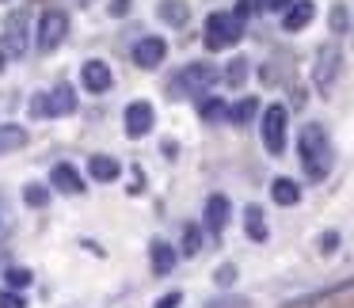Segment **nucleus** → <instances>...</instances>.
Here are the masks:
<instances>
[{"label":"nucleus","mask_w":354,"mask_h":308,"mask_svg":"<svg viewBox=\"0 0 354 308\" xmlns=\"http://www.w3.org/2000/svg\"><path fill=\"white\" fill-rule=\"evenodd\" d=\"M297 160H301V168H305V175L313 179V183L328 179L331 164H335V148H331V137H328V130H324L320 122L301 126V133H297Z\"/></svg>","instance_id":"f257e3e1"},{"label":"nucleus","mask_w":354,"mask_h":308,"mask_svg":"<svg viewBox=\"0 0 354 308\" xmlns=\"http://www.w3.org/2000/svg\"><path fill=\"white\" fill-rule=\"evenodd\" d=\"M217 77H221V73H217L214 65H206V61L183 65V69H179V77L168 84V95H171V99H187V95H202V92H209V88L217 84Z\"/></svg>","instance_id":"f03ea898"},{"label":"nucleus","mask_w":354,"mask_h":308,"mask_svg":"<svg viewBox=\"0 0 354 308\" xmlns=\"http://www.w3.org/2000/svg\"><path fill=\"white\" fill-rule=\"evenodd\" d=\"M244 39V19H236L232 12H214V16L206 19V50L214 54V50H229L236 46V42Z\"/></svg>","instance_id":"7ed1b4c3"},{"label":"nucleus","mask_w":354,"mask_h":308,"mask_svg":"<svg viewBox=\"0 0 354 308\" xmlns=\"http://www.w3.org/2000/svg\"><path fill=\"white\" fill-rule=\"evenodd\" d=\"M339 73H343V50H339V42H324V46L316 50V61H313V84H316V92L331 95Z\"/></svg>","instance_id":"20e7f679"},{"label":"nucleus","mask_w":354,"mask_h":308,"mask_svg":"<svg viewBox=\"0 0 354 308\" xmlns=\"http://www.w3.org/2000/svg\"><path fill=\"white\" fill-rule=\"evenodd\" d=\"M286 126H290V110H286L282 103H270L259 115V137H263V148H267L270 156L286 153Z\"/></svg>","instance_id":"39448f33"},{"label":"nucleus","mask_w":354,"mask_h":308,"mask_svg":"<svg viewBox=\"0 0 354 308\" xmlns=\"http://www.w3.org/2000/svg\"><path fill=\"white\" fill-rule=\"evenodd\" d=\"M65 35H69V16H65L62 8H46V12H42V19H39V39H35L42 54H54V50L65 42Z\"/></svg>","instance_id":"423d86ee"},{"label":"nucleus","mask_w":354,"mask_h":308,"mask_svg":"<svg viewBox=\"0 0 354 308\" xmlns=\"http://www.w3.org/2000/svg\"><path fill=\"white\" fill-rule=\"evenodd\" d=\"M153 122H156V110H153L149 99H133L130 107H126V115H122V126H126V137L130 141H141L149 130H153Z\"/></svg>","instance_id":"0eeeda50"},{"label":"nucleus","mask_w":354,"mask_h":308,"mask_svg":"<svg viewBox=\"0 0 354 308\" xmlns=\"http://www.w3.org/2000/svg\"><path fill=\"white\" fill-rule=\"evenodd\" d=\"M130 57H133L138 69H156V65H164V57H168V42H164L160 35H145L141 42H133Z\"/></svg>","instance_id":"6e6552de"},{"label":"nucleus","mask_w":354,"mask_h":308,"mask_svg":"<svg viewBox=\"0 0 354 308\" xmlns=\"http://www.w3.org/2000/svg\"><path fill=\"white\" fill-rule=\"evenodd\" d=\"M80 84H84L88 95H103L111 92V84H115V77H111V65L100 61V57H92V61L80 65Z\"/></svg>","instance_id":"1a4fd4ad"},{"label":"nucleus","mask_w":354,"mask_h":308,"mask_svg":"<svg viewBox=\"0 0 354 308\" xmlns=\"http://www.w3.org/2000/svg\"><path fill=\"white\" fill-rule=\"evenodd\" d=\"M202 221H206V229L214 232V236H221L232 221V202L225 198V194H209L206 206H202Z\"/></svg>","instance_id":"9d476101"},{"label":"nucleus","mask_w":354,"mask_h":308,"mask_svg":"<svg viewBox=\"0 0 354 308\" xmlns=\"http://www.w3.org/2000/svg\"><path fill=\"white\" fill-rule=\"evenodd\" d=\"M0 46L8 50V57H24L27 54V16L24 12H16V16L8 19V27H4V35H0Z\"/></svg>","instance_id":"9b49d317"},{"label":"nucleus","mask_w":354,"mask_h":308,"mask_svg":"<svg viewBox=\"0 0 354 308\" xmlns=\"http://www.w3.org/2000/svg\"><path fill=\"white\" fill-rule=\"evenodd\" d=\"M313 19H316V4H313V0H293L290 8L282 12V27H286L290 35L305 31V27L313 23Z\"/></svg>","instance_id":"f8f14e48"},{"label":"nucleus","mask_w":354,"mask_h":308,"mask_svg":"<svg viewBox=\"0 0 354 308\" xmlns=\"http://www.w3.org/2000/svg\"><path fill=\"white\" fill-rule=\"evenodd\" d=\"M50 186L62 194H84V179H80V171L73 164H54L50 168Z\"/></svg>","instance_id":"ddd939ff"},{"label":"nucleus","mask_w":354,"mask_h":308,"mask_svg":"<svg viewBox=\"0 0 354 308\" xmlns=\"http://www.w3.org/2000/svg\"><path fill=\"white\" fill-rule=\"evenodd\" d=\"M88 175H92L95 183H115V179L122 175V164H118V156L95 153V156H88Z\"/></svg>","instance_id":"4468645a"},{"label":"nucleus","mask_w":354,"mask_h":308,"mask_svg":"<svg viewBox=\"0 0 354 308\" xmlns=\"http://www.w3.org/2000/svg\"><path fill=\"white\" fill-rule=\"evenodd\" d=\"M149 259H153V270H156V274H168V270L176 267L179 251L168 244V240H153V244H149Z\"/></svg>","instance_id":"2eb2a0df"},{"label":"nucleus","mask_w":354,"mask_h":308,"mask_svg":"<svg viewBox=\"0 0 354 308\" xmlns=\"http://www.w3.org/2000/svg\"><path fill=\"white\" fill-rule=\"evenodd\" d=\"M27 145V126L19 122H0V156L16 153V148Z\"/></svg>","instance_id":"dca6fc26"},{"label":"nucleus","mask_w":354,"mask_h":308,"mask_svg":"<svg viewBox=\"0 0 354 308\" xmlns=\"http://www.w3.org/2000/svg\"><path fill=\"white\" fill-rule=\"evenodd\" d=\"M156 16H160L168 27H187L191 8H187V0H160V4H156Z\"/></svg>","instance_id":"f3484780"},{"label":"nucleus","mask_w":354,"mask_h":308,"mask_svg":"<svg viewBox=\"0 0 354 308\" xmlns=\"http://www.w3.org/2000/svg\"><path fill=\"white\" fill-rule=\"evenodd\" d=\"M244 232H248V240H255V244H263V240L270 236L267 217H263V206H248L244 209Z\"/></svg>","instance_id":"a211bd4d"},{"label":"nucleus","mask_w":354,"mask_h":308,"mask_svg":"<svg viewBox=\"0 0 354 308\" xmlns=\"http://www.w3.org/2000/svg\"><path fill=\"white\" fill-rule=\"evenodd\" d=\"M270 198H274V206H297V202H301V186L293 183V179L278 175L274 183H270Z\"/></svg>","instance_id":"6ab92c4d"},{"label":"nucleus","mask_w":354,"mask_h":308,"mask_svg":"<svg viewBox=\"0 0 354 308\" xmlns=\"http://www.w3.org/2000/svg\"><path fill=\"white\" fill-rule=\"evenodd\" d=\"M77 110V92L69 84H57L50 92V115H73Z\"/></svg>","instance_id":"aec40b11"},{"label":"nucleus","mask_w":354,"mask_h":308,"mask_svg":"<svg viewBox=\"0 0 354 308\" xmlns=\"http://www.w3.org/2000/svg\"><path fill=\"white\" fill-rule=\"evenodd\" d=\"M198 115H202V122L217 126V122H225V118H229V107H225V99L209 95V99H202V103H198Z\"/></svg>","instance_id":"412c9836"},{"label":"nucleus","mask_w":354,"mask_h":308,"mask_svg":"<svg viewBox=\"0 0 354 308\" xmlns=\"http://www.w3.org/2000/svg\"><path fill=\"white\" fill-rule=\"evenodd\" d=\"M255 115H259V99L255 95H244L236 107H229V122H236V126H248Z\"/></svg>","instance_id":"4be33fe9"},{"label":"nucleus","mask_w":354,"mask_h":308,"mask_svg":"<svg viewBox=\"0 0 354 308\" xmlns=\"http://www.w3.org/2000/svg\"><path fill=\"white\" fill-rule=\"evenodd\" d=\"M248 73H252V61H248V57H232V61L225 65V84H229V88H244Z\"/></svg>","instance_id":"5701e85b"},{"label":"nucleus","mask_w":354,"mask_h":308,"mask_svg":"<svg viewBox=\"0 0 354 308\" xmlns=\"http://www.w3.org/2000/svg\"><path fill=\"white\" fill-rule=\"evenodd\" d=\"M24 202L31 209H46L50 206V186L46 183H27L24 186Z\"/></svg>","instance_id":"b1692460"},{"label":"nucleus","mask_w":354,"mask_h":308,"mask_svg":"<svg viewBox=\"0 0 354 308\" xmlns=\"http://www.w3.org/2000/svg\"><path fill=\"white\" fill-rule=\"evenodd\" d=\"M179 251H183V259H194V255L202 251V229L198 224H187L183 229V247H179Z\"/></svg>","instance_id":"393cba45"},{"label":"nucleus","mask_w":354,"mask_h":308,"mask_svg":"<svg viewBox=\"0 0 354 308\" xmlns=\"http://www.w3.org/2000/svg\"><path fill=\"white\" fill-rule=\"evenodd\" d=\"M4 282H8V289L19 293V289H27V285L35 282V274L27 267H8V270H4Z\"/></svg>","instance_id":"a878e982"},{"label":"nucleus","mask_w":354,"mask_h":308,"mask_svg":"<svg viewBox=\"0 0 354 308\" xmlns=\"http://www.w3.org/2000/svg\"><path fill=\"white\" fill-rule=\"evenodd\" d=\"M202 308H252V300H248V297H232V293H225V297H209Z\"/></svg>","instance_id":"bb28decb"},{"label":"nucleus","mask_w":354,"mask_h":308,"mask_svg":"<svg viewBox=\"0 0 354 308\" xmlns=\"http://www.w3.org/2000/svg\"><path fill=\"white\" fill-rule=\"evenodd\" d=\"M214 282H217V289H229V285L236 282V262H221V267L214 270Z\"/></svg>","instance_id":"cd10ccee"},{"label":"nucleus","mask_w":354,"mask_h":308,"mask_svg":"<svg viewBox=\"0 0 354 308\" xmlns=\"http://www.w3.org/2000/svg\"><path fill=\"white\" fill-rule=\"evenodd\" d=\"M259 12H263V0H236V12L232 16L248 19V16H259Z\"/></svg>","instance_id":"c85d7f7f"},{"label":"nucleus","mask_w":354,"mask_h":308,"mask_svg":"<svg viewBox=\"0 0 354 308\" xmlns=\"http://www.w3.org/2000/svg\"><path fill=\"white\" fill-rule=\"evenodd\" d=\"M331 35H346V8L343 4H335V8H331Z\"/></svg>","instance_id":"c756f323"},{"label":"nucleus","mask_w":354,"mask_h":308,"mask_svg":"<svg viewBox=\"0 0 354 308\" xmlns=\"http://www.w3.org/2000/svg\"><path fill=\"white\" fill-rule=\"evenodd\" d=\"M320 255H335V247H339V232L335 229H328V232H320Z\"/></svg>","instance_id":"7c9ffc66"},{"label":"nucleus","mask_w":354,"mask_h":308,"mask_svg":"<svg viewBox=\"0 0 354 308\" xmlns=\"http://www.w3.org/2000/svg\"><path fill=\"white\" fill-rule=\"evenodd\" d=\"M0 308H27V300L16 289H0Z\"/></svg>","instance_id":"2f4dec72"},{"label":"nucleus","mask_w":354,"mask_h":308,"mask_svg":"<svg viewBox=\"0 0 354 308\" xmlns=\"http://www.w3.org/2000/svg\"><path fill=\"white\" fill-rule=\"evenodd\" d=\"M179 305H183V289H171V293H164V297H156L153 308H179Z\"/></svg>","instance_id":"473e14b6"},{"label":"nucleus","mask_w":354,"mask_h":308,"mask_svg":"<svg viewBox=\"0 0 354 308\" xmlns=\"http://www.w3.org/2000/svg\"><path fill=\"white\" fill-rule=\"evenodd\" d=\"M130 8H133V0H111V4H107V12H111L115 19L130 16Z\"/></svg>","instance_id":"72a5a7b5"},{"label":"nucleus","mask_w":354,"mask_h":308,"mask_svg":"<svg viewBox=\"0 0 354 308\" xmlns=\"http://www.w3.org/2000/svg\"><path fill=\"white\" fill-rule=\"evenodd\" d=\"M31 115H50V95H35V103H31Z\"/></svg>","instance_id":"f704fd0d"},{"label":"nucleus","mask_w":354,"mask_h":308,"mask_svg":"<svg viewBox=\"0 0 354 308\" xmlns=\"http://www.w3.org/2000/svg\"><path fill=\"white\" fill-rule=\"evenodd\" d=\"M293 0H263V12H286Z\"/></svg>","instance_id":"c9c22d12"},{"label":"nucleus","mask_w":354,"mask_h":308,"mask_svg":"<svg viewBox=\"0 0 354 308\" xmlns=\"http://www.w3.org/2000/svg\"><path fill=\"white\" fill-rule=\"evenodd\" d=\"M8 61H12V57H8V50H4V46H0V73H4V69H8Z\"/></svg>","instance_id":"e433bc0d"},{"label":"nucleus","mask_w":354,"mask_h":308,"mask_svg":"<svg viewBox=\"0 0 354 308\" xmlns=\"http://www.w3.org/2000/svg\"><path fill=\"white\" fill-rule=\"evenodd\" d=\"M0 4H8V0H0Z\"/></svg>","instance_id":"4c0bfd02"}]
</instances>
